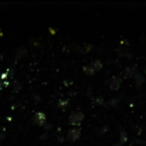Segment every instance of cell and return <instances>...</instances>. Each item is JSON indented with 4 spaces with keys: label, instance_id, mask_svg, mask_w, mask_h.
Here are the masks:
<instances>
[{
    "label": "cell",
    "instance_id": "ba28073f",
    "mask_svg": "<svg viewBox=\"0 0 146 146\" xmlns=\"http://www.w3.org/2000/svg\"><path fill=\"white\" fill-rule=\"evenodd\" d=\"M69 100H59L58 101V104H57V106H58L59 108H61V109H65V108L67 107V106L69 105Z\"/></svg>",
    "mask_w": 146,
    "mask_h": 146
},
{
    "label": "cell",
    "instance_id": "7a4b0ae2",
    "mask_svg": "<svg viewBox=\"0 0 146 146\" xmlns=\"http://www.w3.org/2000/svg\"><path fill=\"white\" fill-rule=\"evenodd\" d=\"M80 135H81V130L79 128H72L68 131L67 133V140L70 142H75L76 140L79 139Z\"/></svg>",
    "mask_w": 146,
    "mask_h": 146
},
{
    "label": "cell",
    "instance_id": "3957f363",
    "mask_svg": "<svg viewBox=\"0 0 146 146\" xmlns=\"http://www.w3.org/2000/svg\"><path fill=\"white\" fill-rule=\"evenodd\" d=\"M33 122L39 126L44 125L46 123V115L43 112H36L33 116Z\"/></svg>",
    "mask_w": 146,
    "mask_h": 146
},
{
    "label": "cell",
    "instance_id": "277c9868",
    "mask_svg": "<svg viewBox=\"0 0 146 146\" xmlns=\"http://www.w3.org/2000/svg\"><path fill=\"white\" fill-rule=\"evenodd\" d=\"M121 84V80L117 77H113L110 79V88L112 90H118Z\"/></svg>",
    "mask_w": 146,
    "mask_h": 146
},
{
    "label": "cell",
    "instance_id": "8992f818",
    "mask_svg": "<svg viewBox=\"0 0 146 146\" xmlns=\"http://www.w3.org/2000/svg\"><path fill=\"white\" fill-rule=\"evenodd\" d=\"M90 66L92 67V68L94 69V71H99L100 69L102 68V63L100 62L99 60H93L91 62V64H90Z\"/></svg>",
    "mask_w": 146,
    "mask_h": 146
},
{
    "label": "cell",
    "instance_id": "52a82bcc",
    "mask_svg": "<svg viewBox=\"0 0 146 146\" xmlns=\"http://www.w3.org/2000/svg\"><path fill=\"white\" fill-rule=\"evenodd\" d=\"M83 71L86 74H88V75H94L95 74V71H94V69L90 65H85L83 67Z\"/></svg>",
    "mask_w": 146,
    "mask_h": 146
},
{
    "label": "cell",
    "instance_id": "5b68a950",
    "mask_svg": "<svg viewBox=\"0 0 146 146\" xmlns=\"http://www.w3.org/2000/svg\"><path fill=\"white\" fill-rule=\"evenodd\" d=\"M136 72H137L136 67L130 66L125 69V71H124V75H125V77H132L134 74H136Z\"/></svg>",
    "mask_w": 146,
    "mask_h": 146
},
{
    "label": "cell",
    "instance_id": "9c48e42d",
    "mask_svg": "<svg viewBox=\"0 0 146 146\" xmlns=\"http://www.w3.org/2000/svg\"><path fill=\"white\" fill-rule=\"evenodd\" d=\"M120 141H119V143H118V146L119 145H123V143L124 142L127 140V134H126V132L125 131H122L121 132V134H120Z\"/></svg>",
    "mask_w": 146,
    "mask_h": 146
},
{
    "label": "cell",
    "instance_id": "6da1fadb",
    "mask_svg": "<svg viewBox=\"0 0 146 146\" xmlns=\"http://www.w3.org/2000/svg\"><path fill=\"white\" fill-rule=\"evenodd\" d=\"M84 119V114L83 112L81 111H77V112H74L70 115L69 117V124L73 126H78L82 123Z\"/></svg>",
    "mask_w": 146,
    "mask_h": 146
}]
</instances>
